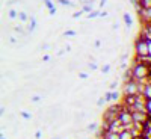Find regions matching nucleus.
Segmentation results:
<instances>
[{"mask_svg": "<svg viewBox=\"0 0 151 139\" xmlns=\"http://www.w3.org/2000/svg\"><path fill=\"white\" fill-rule=\"evenodd\" d=\"M79 77H80V79H88V74H86V73H80Z\"/></svg>", "mask_w": 151, "mask_h": 139, "instance_id": "obj_24", "label": "nucleus"}, {"mask_svg": "<svg viewBox=\"0 0 151 139\" xmlns=\"http://www.w3.org/2000/svg\"><path fill=\"white\" fill-rule=\"evenodd\" d=\"M136 11H138V15H139V18L142 20L144 24L151 23V8H147V9L139 8V9H136Z\"/></svg>", "mask_w": 151, "mask_h": 139, "instance_id": "obj_3", "label": "nucleus"}, {"mask_svg": "<svg viewBox=\"0 0 151 139\" xmlns=\"http://www.w3.org/2000/svg\"><path fill=\"white\" fill-rule=\"evenodd\" d=\"M27 14H26V12H18V20L20 21H23V23H24V21H27Z\"/></svg>", "mask_w": 151, "mask_h": 139, "instance_id": "obj_13", "label": "nucleus"}, {"mask_svg": "<svg viewBox=\"0 0 151 139\" xmlns=\"http://www.w3.org/2000/svg\"><path fill=\"white\" fill-rule=\"evenodd\" d=\"M35 27H36V20L32 17V18H30V24H29V32H33Z\"/></svg>", "mask_w": 151, "mask_h": 139, "instance_id": "obj_12", "label": "nucleus"}, {"mask_svg": "<svg viewBox=\"0 0 151 139\" xmlns=\"http://www.w3.org/2000/svg\"><path fill=\"white\" fill-rule=\"evenodd\" d=\"M21 116H23L24 120H30V114H27V112H24V110L21 112Z\"/></svg>", "mask_w": 151, "mask_h": 139, "instance_id": "obj_18", "label": "nucleus"}, {"mask_svg": "<svg viewBox=\"0 0 151 139\" xmlns=\"http://www.w3.org/2000/svg\"><path fill=\"white\" fill-rule=\"evenodd\" d=\"M101 15V11H98V9H94L92 12H89L88 14V18L91 20V18H97V17H100Z\"/></svg>", "mask_w": 151, "mask_h": 139, "instance_id": "obj_11", "label": "nucleus"}, {"mask_svg": "<svg viewBox=\"0 0 151 139\" xmlns=\"http://www.w3.org/2000/svg\"><path fill=\"white\" fill-rule=\"evenodd\" d=\"M134 50H136V56H150L151 55V47L148 42H145L142 39L136 41V45H134Z\"/></svg>", "mask_w": 151, "mask_h": 139, "instance_id": "obj_1", "label": "nucleus"}, {"mask_svg": "<svg viewBox=\"0 0 151 139\" xmlns=\"http://www.w3.org/2000/svg\"><path fill=\"white\" fill-rule=\"evenodd\" d=\"M56 139H57V138H56Z\"/></svg>", "mask_w": 151, "mask_h": 139, "instance_id": "obj_34", "label": "nucleus"}, {"mask_svg": "<svg viewBox=\"0 0 151 139\" xmlns=\"http://www.w3.org/2000/svg\"><path fill=\"white\" fill-rule=\"evenodd\" d=\"M17 17H18V12H17L15 9H11V11H9V18L14 20V18H17Z\"/></svg>", "mask_w": 151, "mask_h": 139, "instance_id": "obj_15", "label": "nucleus"}, {"mask_svg": "<svg viewBox=\"0 0 151 139\" xmlns=\"http://www.w3.org/2000/svg\"><path fill=\"white\" fill-rule=\"evenodd\" d=\"M104 98H106V101H110V100H112V91H110V92H106V94H104Z\"/></svg>", "mask_w": 151, "mask_h": 139, "instance_id": "obj_19", "label": "nucleus"}, {"mask_svg": "<svg viewBox=\"0 0 151 139\" xmlns=\"http://www.w3.org/2000/svg\"><path fill=\"white\" fill-rule=\"evenodd\" d=\"M139 8H151V0H139Z\"/></svg>", "mask_w": 151, "mask_h": 139, "instance_id": "obj_10", "label": "nucleus"}, {"mask_svg": "<svg viewBox=\"0 0 151 139\" xmlns=\"http://www.w3.org/2000/svg\"><path fill=\"white\" fill-rule=\"evenodd\" d=\"M89 68H91V70H95L97 65H95V63H89Z\"/></svg>", "mask_w": 151, "mask_h": 139, "instance_id": "obj_31", "label": "nucleus"}, {"mask_svg": "<svg viewBox=\"0 0 151 139\" xmlns=\"http://www.w3.org/2000/svg\"><path fill=\"white\" fill-rule=\"evenodd\" d=\"M116 86H118V83H116V82H112V83H110V89H115Z\"/></svg>", "mask_w": 151, "mask_h": 139, "instance_id": "obj_26", "label": "nucleus"}, {"mask_svg": "<svg viewBox=\"0 0 151 139\" xmlns=\"http://www.w3.org/2000/svg\"><path fill=\"white\" fill-rule=\"evenodd\" d=\"M109 70H110V65H104L103 68H101V71L106 74V73H109Z\"/></svg>", "mask_w": 151, "mask_h": 139, "instance_id": "obj_21", "label": "nucleus"}, {"mask_svg": "<svg viewBox=\"0 0 151 139\" xmlns=\"http://www.w3.org/2000/svg\"><path fill=\"white\" fill-rule=\"evenodd\" d=\"M32 100H33V101H39V100H41V97H39V95H35V97L32 98Z\"/></svg>", "mask_w": 151, "mask_h": 139, "instance_id": "obj_28", "label": "nucleus"}, {"mask_svg": "<svg viewBox=\"0 0 151 139\" xmlns=\"http://www.w3.org/2000/svg\"><path fill=\"white\" fill-rule=\"evenodd\" d=\"M82 14H83V11H79V12H74V14H73V17H74V18H79Z\"/></svg>", "mask_w": 151, "mask_h": 139, "instance_id": "obj_23", "label": "nucleus"}, {"mask_svg": "<svg viewBox=\"0 0 151 139\" xmlns=\"http://www.w3.org/2000/svg\"><path fill=\"white\" fill-rule=\"evenodd\" d=\"M139 94V88H138V82L134 79L127 80L124 83V94L122 95H136Z\"/></svg>", "mask_w": 151, "mask_h": 139, "instance_id": "obj_2", "label": "nucleus"}, {"mask_svg": "<svg viewBox=\"0 0 151 139\" xmlns=\"http://www.w3.org/2000/svg\"><path fill=\"white\" fill-rule=\"evenodd\" d=\"M44 5H45V6L48 8V12H50L51 15L56 12V6H55V5L51 3V0H44Z\"/></svg>", "mask_w": 151, "mask_h": 139, "instance_id": "obj_6", "label": "nucleus"}, {"mask_svg": "<svg viewBox=\"0 0 151 139\" xmlns=\"http://www.w3.org/2000/svg\"><path fill=\"white\" fill-rule=\"evenodd\" d=\"M59 5H63V6H73V3L69 0H57Z\"/></svg>", "mask_w": 151, "mask_h": 139, "instance_id": "obj_14", "label": "nucleus"}, {"mask_svg": "<svg viewBox=\"0 0 151 139\" xmlns=\"http://www.w3.org/2000/svg\"><path fill=\"white\" fill-rule=\"evenodd\" d=\"M144 97H145V100H151V83H147V85H145Z\"/></svg>", "mask_w": 151, "mask_h": 139, "instance_id": "obj_7", "label": "nucleus"}, {"mask_svg": "<svg viewBox=\"0 0 151 139\" xmlns=\"http://www.w3.org/2000/svg\"><path fill=\"white\" fill-rule=\"evenodd\" d=\"M122 18H124V23H126V26H127V27H130V26H132V23H133V21H132V15L126 12V14L122 15Z\"/></svg>", "mask_w": 151, "mask_h": 139, "instance_id": "obj_9", "label": "nucleus"}, {"mask_svg": "<svg viewBox=\"0 0 151 139\" xmlns=\"http://www.w3.org/2000/svg\"><path fill=\"white\" fill-rule=\"evenodd\" d=\"M122 103L130 108L136 103V95H122Z\"/></svg>", "mask_w": 151, "mask_h": 139, "instance_id": "obj_4", "label": "nucleus"}, {"mask_svg": "<svg viewBox=\"0 0 151 139\" xmlns=\"http://www.w3.org/2000/svg\"><path fill=\"white\" fill-rule=\"evenodd\" d=\"M106 5V0H100V8H103Z\"/></svg>", "mask_w": 151, "mask_h": 139, "instance_id": "obj_29", "label": "nucleus"}, {"mask_svg": "<svg viewBox=\"0 0 151 139\" xmlns=\"http://www.w3.org/2000/svg\"><path fill=\"white\" fill-rule=\"evenodd\" d=\"M147 121L150 122V126H151V114H148V116H147Z\"/></svg>", "mask_w": 151, "mask_h": 139, "instance_id": "obj_32", "label": "nucleus"}, {"mask_svg": "<svg viewBox=\"0 0 151 139\" xmlns=\"http://www.w3.org/2000/svg\"><path fill=\"white\" fill-rule=\"evenodd\" d=\"M88 129H89V130H95V129H97V124H89Z\"/></svg>", "mask_w": 151, "mask_h": 139, "instance_id": "obj_25", "label": "nucleus"}, {"mask_svg": "<svg viewBox=\"0 0 151 139\" xmlns=\"http://www.w3.org/2000/svg\"><path fill=\"white\" fill-rule=\"evenodd\" d=\"M35 138H36V139H39V138H41V132H39V130L35 133Z\"/></svg>", "mask_w": 151, "mask_h": 139, "instance_id": "obj_27", "label": "nucleus"}, {"mask_svg": "<svg viewBox=\"0 0 151 139\" xmlns=\"http://www.w3.org/2000/svg\"><path fill=\"white\" fill-rule=\"evenodd\" d=\"M0 139H5V136H0Z\"/></svg>", "mask_w": 151, "mask_h": 139, "instance_id": "obj_33", "label": "nucleus"}, {"mask_svg": "<svg viewBox=\"0 0 151 139\" xmlns=\"http://www.w3.org/2000/svg\"><path fill=\"white\" fill-rule=\"evenodd\" d=\"M136 136L133 135V132L132 130H127V129H124L121 133H120V139H134Z\"/></svg>", "mask_w": 151, "mask_h": 139, "instance_id": "obj_5", "label": "nucleus"}, {"mask_svg": "<svg viewBox=\"0 0 151 139\" xmlns=\"http://www.w3.org/2000/svg\"><path fill=\"white\" fill-rule=\"evenodd\" d=\"M100 44H101V41H98V39L94 42V45H95V47H100Z\"/></svg>", "mask_w": 151, "mask_h": 139, "instance_id": "obj_30", "label": "nucleus"}, {"mask_svg": "<svg viewBox=\"0 0 151 139\" xmlns=\"http://www.w3.org/2000/svg\"><path fill=\"white\" fill-rule=\"evenodd\" d=\"M104 101H106V98H104V97H100V98H98V101H97V104H98V106H103V104H104Z\"/></svg>", "mask_w": 151, "mask_h": 139, "instance_id": "obj_20", "label": "nucleus"}, {"mask_svg": "<svg viewBox=\"0 0 151 139\" xmlns=\"http://www.w3.org/2000/svg\"><path fill=\"white\" fill-rule=\"evenodd\" d=\"M103 139H120V133H116V132H106V135L103 136Z\"/></svg>", "mask_w": 151, "mask_h": 139, "instance_id": "obj_8", "label": "nucleus"}, {"mask_svg": "<svg viewBox=\"0 0 151 139\" xmlns=\"http://www.w3.org/2000/svg\"><path fill=\"white\" fill-rule=\"evenodd\" d=\"M118 98H120V94L113 92V91H112V100H118Z\"/></svg>", "mask_w": 151, "mask_h": 139, "instance_id": "obj_22", "label": "nucleus"}, {"mask_svg": "<svg viewBox=\"0 0 151 139\" xmlns=\"http://www.w3.org/2000/svg\"><path fill=\"white\" fill-rule=\"evenodd\" d=\"M145 108H147V114H151V100L145 101Z\"/></svg>", "mask_w": 151, "mask_h": 139, "instance_id": "obj_16", "label": "nucleus"}, {"mask_svg": "<svg viewBox=\"0 0 151 139\" xmlns=\"http://www.w3.org/2000/svg\"><path fill=\"white\" fill-rule=\"evenodd\" d=\"M77 32H74V30H65V36H74Z\"/></svg>", "mask_w": 151, "mask_h": 139, "instance_id": "obj_17", "label": "nucleus"}]
</instances>
